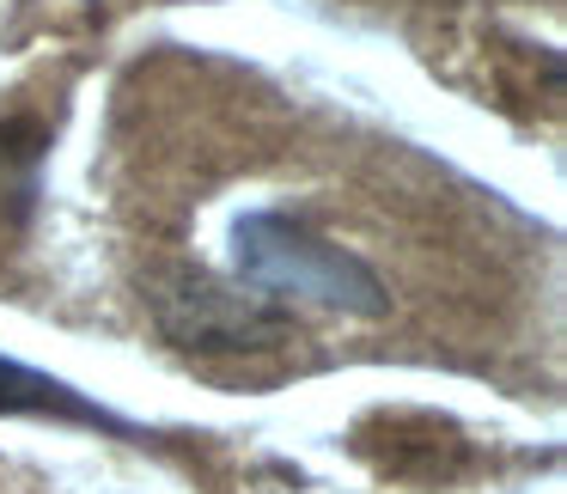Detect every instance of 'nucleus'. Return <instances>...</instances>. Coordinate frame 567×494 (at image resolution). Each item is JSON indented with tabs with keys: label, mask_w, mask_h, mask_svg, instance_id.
<instances>
[{
	"label": "nucleus",
	"mask_w": 567,
	"mask_h": 494,
	"mask_svg": "<svg viewBox=\"0 0 567 494\" xmlns=\"http://www.w3.org/2000/svg\"><path fill=\"white\" fill-rule=\"evenodd\" d=\"M159 323L184 348H269L281 318L257 294H220V287H184L159 299Z\"/></svg>",
	"instance_id": "obj_2"
},
{
	"label": "nucleus",
	"mask_w": 567,
	"mask_h": 494,
	"mask_svg": "<svg viewBox=\"0 0 567 494\" xmlns=\"http://www.w3.org/2000/svg\"><path fill=\"white\" fill-rule=\"evenodd\" d=\"M0 415H55V421H80V428H104V433H123L135 440V421L111 415L104 403L80 397L74 384L50 379L38 367H19V360L0 354Z\"/></svg>",
	"instance_id": "obj_3"
},
{
	"label": "nucleus",
	"mask_w": 567,
	"mask_h": 494,
	"mask_svg": "<svg viewBox=\"0 0 567 494\" xmlns=\"http://www.w3.org/2000/svg\"><path fill=\"white\" fill-rule=\"evenodd\" d=\"M233 275L257 299L348 311V318H384L391 311L384 281L354 250L330 245V238H318L311 226L287 220L275 208H257L233 226Z\"/></svg>",
	"instance_id": "obj_1"
}]
</instances>
